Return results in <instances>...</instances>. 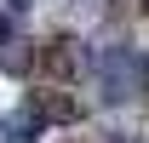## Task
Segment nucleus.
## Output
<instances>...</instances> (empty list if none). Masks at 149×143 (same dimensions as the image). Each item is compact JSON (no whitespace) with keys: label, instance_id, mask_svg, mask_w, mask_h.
Instances as JSON below:
<instances>
[{"label":"nucleus","instance_id":"0eeeda50","mask_svg":"<svg viewBox=\"0 0 149 143\" xmlns=\"http://www.w3.org/2000/svg\"><path fill=\"white\" fill-rule=\"evenodd\" d=\"M143 6H149V0H143Z\"/></svg>","mask_w":149,"mask_h":143},{"label":"nucleus","instance_id":"f257e3e1","mask_svg":"<svg viewBox=\"0 0 149 143\" xmlns=\"http://www.w3.org/2000/svg\"><path fill=\"white\" fill-rule=\"evenodd\" d=\"M86 74L97 80L103 103H132V97L149 92V63L132 52V46H120V40L92 46V52H86Z\"/></svg>","mask_w":149,"mask_h":143},{"label":"nucleus","instance_id":"f03ea898","mask_svg":"<svg viewBox=\"0 0 149 143\" xmlns=\"http://www.w3.org/2000/svg\"><path fill=\"white\" fill-rule=\"evenodd\" d=\"M40 137V120L29 115V109H17V115H0V143H35Z\"/></svg>","mask_w":149,"mask_h":143},{"label":"nucleus","instance_id":"7ed1b4c3","mask_svg":"<svg viewBox=\"0 0 149 143\" xmlns=\"http://www.w3.org/2000/svg\"><path fill=\"white\" fill-rule=\"evenodd\" d=\"M29 115H35V120H80V103H69V97H52V92H40L35 103H29Z\"/></svg>","mask_w":149,"mask_h":143},{"label":"nucleus","instance_id":"39448f33","mask_svg":"<svg viewBox=\"0 0 149 143\" xmlns=\"http://www.w3.org/2000/svg\"><path fill=\"white\" fill-rule=\"evenodd\" d=\"M12 40H17V23H12V17H6V12H0V52H6Z\"/></svg>","mask_w":149,"mask_h":143},{"label":"nucleus","instance_id":"20e7f679","mask_svg":"<svg viewBox=\"0 0 149 143\" xmlns=\"http://www.w3.org/2000/svg\"><path fill=\"white\" fill-rule=\"evenodd\" d=\"M52 69H57V74H74V69H86V57L74 52V40H52Z\"/></svg>","mask_w":149,"mask_h":143},{"label":"nucleus","instance_id":"423d86ee","mask_svg":"<svg viewBox=\"0 0 149 143\" xmlns=\"http://www.w3.org/2000/svg\"><path fill=\"white\" fill-rule=\"evenodd\" d=\"M115 143H138V137H115Z\"/></svg>","mask_w":149,"mask_h":143}]
</instances>
